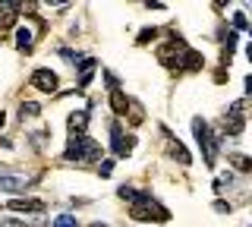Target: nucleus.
<instances>
[{"label": "nucleus", "mask_w": 252, "mask_h": 227, "mask_svg": "<svg viewBox=\"0 0 252 227\" xmlns=\"http://www.w3.org/2000/svg\"><path fill=\"white\" fill-rule=\"evenodd\" d=\"M16 13H19V3H10V0H0V26L10 29L16 22Z\"/></svg>", "instance_id": "8"}, {"label": "nucleus", "mask_w": 252, "mask_h": 227, "mask_svg": "<svg viewBox=\"0 0 252 227\" xmlns=\"http://www.w3.org/2000/svg\"><path fill=\"white\" fill-rule=\"evenodd\" d=\"M38 111H41V107H38L35 101H29V104H22V117H35Z\"/></svg>", "instance_id": "18"}, {"label": "nucleus", "mask_w": 252, "mask_h": 227, "mask_svg": "<svg viewBox=\"0 0 252 227\" xmlns=\"http://www.w3.org/2000/svg\"><path fill=\"white\" fill-rule=\"evenodd\" d=\"M170 155H173L180 164H189V161H192V158H189V152L183 148V142H173V139H170Z\"/></svg>", "instance_id": "14"}, {"label": "nucleus", "mask_w": 252, "mask_h": 227, "mask_svg": "<svg viewBox=\"0 0 252 227\" xmlns=\"http://www.w3.org/2000/svg\"><path fill=\"white\" fill-rule=\"evenodd\" d=\"M233 26H236V29H246V16H243V13H240V16L233 19Z\"/></svg>", "instance_id": "21"}, {"label": "nucleus", "mask_w": 252, "mask_h": 227, "mask_svg": "<svg viewBox=\"0 0 252 227\" xmlns=\"http://www.w3.org/2000/svg\"><path fill=\"white\" fill-rule=\"evenodd\" d=\"M110 107H114V114H126V111H129V98H126L123 95V92H110Z\"/></svg>", "instance_id": "11"}, {"label": "nucleus", "mask_w": 252, "mask_h": 227, "mask_svg": "<svg viewBox=\"0 0 252 227\" xmlns=\"http://www.w3.org/2000/svg\"><path fill=\"white\" fill-rule=\"evenodd\" d=\"M63 158L66 161H94V158H101V145L89 136H73L66 152H63Z\"/></svg>", "instance_id": "1"}, {"label": "nucleus", "mask_w": 252, "mask_h": 227, "mask_svg": "<svg viewBox=\"0 0 252 227\" xmlns=\"http://www.w3.org/2000/svg\"><path fill=\"white\" fill-rule=\"evenodd\" d=\"M0 227H3V224H0Z\"/></svg>", "instance_id": "22"}, {"label": "nucleus", "mask_w": 252, "mask_h": 227, "mask_svg": "<svg viewBox=\"0 0 252 227\" xmlns=\"http://www.w3.org/2000/svg\"><path fill=\"white\" fill-rule=\"evenodd\" d=\"M148 38H155V29H145V32H142V35H139V44H145V41H148Z\"/></svg>", "instance_id": "20"}, {"label": "nucleus", "mask_w": 252, "mask_h": 227, "mask_svg": "<svg viewBox=\"0 0 252 227\" xmlns=\"http://www.w3.org/2000/svg\"><path fill=\"white\" fill-rule=\"evenodd\" d=\"M32 85L51 95V92H57V85H60V82H57V76H54L51 69H35V73H32Z\"/></svg>", "instance_id": "6"}, {"label": "nucleus", "mask_w": 252, "mask_h": 227, "mask_svg": "<svg viewBox=\"0 0 252 227\" xmlns=\"http://www.w3.org/2000/svg\"><path fill=\"white\" fill-rule=\"evenodd\" d=\"M129 218H136V221H152V218H158V221H167V211H164L158 202H152L148 195H142L139 202H132V208H129Z\"/></svg>", "instance_id": "2"}, {"label": "nucleus", "mask_w": 252, "mask_h": 227, "mask_svg": "<svg viewBox=\"0 0 252 227\" xmlns=\"http://www.w3.org/2000/svg\"><path fill=\"white\" fill-rule=\"evenodd\" d=\"M16 44H19V51L32 54V44H35V32H32L29 26H19V29H16Z\"/></svg>", "instance_id": "9"}, {"label": "nucleus", "mask_w": 252, "mask_h": 227, "mask_svg": "<svg viewBox=\"0 0 252 227\" xmlns=\"http://www.w3.org/2000/svg\"><path fill=\"white\" fill-rule=\"evenodd\" d=\"M186 54H189V48L177 38V41L161 44V51H158V60H161L167 69H180V66H183V57H186Z\"/></svg>", "instance_id": "3"}, {"label": "nucleus", "mask_w": 252, "mask_h": 227, "mask_svg": "<svg viewBox=\"0 0 252 227\" xmlns=\"http://www.w3.org/2000/svg\"><path fill=\"white\" fill-rule=\"evenodd\" d=\"M92 73H94V60H92V57H85V60H82V66H79V85H89Z\"/></svg>", "instance_id": "13"}, {"label": "nucleus", "mask_w": 252, "mask_h": 227, "mask_svg": "<svg viewBox=\"0 0 252 227\" xmlns=\"http://www.w3.org/2000/svg\"><path fill=\"white\" fill-rule=\"evenodd\" d=\"M110 170H114V161H104V164L98 167V174H101V177H110Z\"/></svg>", "instance_id": "19"}, {"label": "nucleus", "mask_w": 252, "mask_h": 227, "mask_svg": "<svg viewBox=\"0 0 252 227\" xmlns=\"http://www.w3.org/2000/svg\"><path fill=\"white\" fill-rule=\"evenodd\" d=\"M22 186H26V183H22V180H16V177H0V190H22Z\"/></svg>", "instance_id": "15"}, {"label": "nucleus", "mask_w": 252, "mask_h": 227, "mask_svg": "<svg viewBox=\"0 0 252 227\" xmlns=\"http://www.w3.org/2000/svg\"><path fill=\"white\" fill-rule=\"evenodd\" d=\"M54 227H79V221H76L73 215H60L57 221H54Z\"/></svg>", "instance_id": "17"}, {"label": "nucleus", "mask_w": 252, "mask_h": 227, "mask_svg": "<svg viewBox=\"0 0 252 227\" xmlns=\"http://www.w3.org/2000/svg\"><path fill=\"white\" fill-rule=\"evenodd\" d=\"M10 208L13 211H44V202L41 199H10Z\"/></svg>", "instance_id": "10"}, {"label": "nucleus", "mask_w": 252, "mask_h": 227, "mask_svg": "<svg viewBox=\"0 0 252 227\" xmlns=\"http://www.w3.org/2000/svg\"><path fill=\"white\" fill-rule=\"evenodd\" d=\"M192 130H195V139H199V145L205 148V161L215 164V148H218V142L211 139L208 123H205V120H192Z\"/></svg>", "instance_id": "4"}, {"label": "nucleus", "mask_w": 252, "mask_h": 227, "mask_svg": "<svg viewBox=\"0 0 252 227\" xmlns=\"http://www.w3.org/2000/svg\"><path fill=\"white\" fill-rule=\"evenodd\" d=\"M230 164H233L236 170H243V174H246V170L252 167V161H249V158H243V155H230Z\"/></svg>", "instance_id": "16"}, {"label": "nucleus", "mask_w": 252, "mask_h": 227, "mask_svg": "<svg viewBox=\"0 0 252 227\" xmlns=\"http://www.w3.org/2000/svg\"><path fill=\"white\" fill-rule=\"evenodd\" d=\"M85 127H89V111L69 114V136H85Z\"/></svg>", "instance_id": "7"}, {"label": "nucleus", "mask_w": 252, "mask_h": 227, "mask_svg": "<svg viewBox=\"0 0 252 227\" xmlns=\"http://www.w3.org/2000/svg\"><path fill=\"white\" fill-rule=\"evenodd\" d=\"M202 64H205V60H202V54L189 51L186 57H183V66H180V69H189V73H195V69H202Z\"/></svg>", "instance_id": "12"}, {"label": "nucleus", "mask_w": 252, "mask_h": 227, "mask_svg": "<svg viewBox=\"0 0 252 227\" xmlns=\"http://www.w3.org/2000/svg\"><path fill=\"white\" fill-rule=\"evenodd\" d=\"M110 145H114V152L120 155V158H126V155L132 152V145H136V139H132V136H123L120 123H114V127H110Z\"/></svg>", "instance_id": "5"}]
</instances>
